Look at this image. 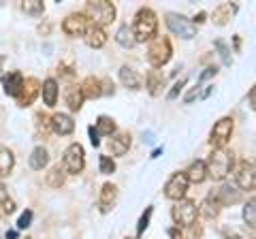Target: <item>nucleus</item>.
<instances>
[{
    "mask_svg": "<svg viewBox=\"0 0 256 239\" xmlns=\"http://www.w3.org/2000/svg\"><path fill=\"white\" fill-rule=\"evenodd\" d=\"M84 13L92 26L105 28L116 20V4L111 0H90V2H86Z\"/></svg>",
    "mask_w": 256,
    "mask_h": 239,
    "instance_id": "7ed1b4c3",
    "label": "nucleus"
},
{
    "mask_svg": "<svg viewBox=\"0 0 256 239\" xmlns=\"http://www.w3.org/2000/svg\"><path fill=\"white\" fill-rule=\"evenodd\" d=\"M84 41L88 47H92V50H100L102 45L107 43V32H105V28H100V26H90L88 28V32L84 36Z\"/></svg>",
    "mask_w": 256,
    "mask_h": 239,
    "instance_id": "aec40b11",
    "label": "nucleus"
},
{
    "mask_svg": "<svg viewBox=\"0 0 256 239\" xmlns=\"http://www.w3.org/2000/svg\"><path fill=\"white\" fill-rule=\"evenodd\" d=\"M41 94H43V102L47 107H56L58 102V82L56 79H45L43 82V88H41Z\"/></svg>",
    "mask_w": 256,
    "mask_h": 239,
    "instance_id": "bb28decb",
    "label": "nucleus"
},
{
    "mask_svg": "<svg viewBox=\"0 0 256 239\" xmlns=\"http://www.w3.org/2000/svg\"><path fill=\"white\" fill-rule=\"evenodd\" d=\"M198 216V205L192 198H182L171 207V218L178 224V228H190L196 222Z\"/></svg>",
    "mask_w": 256,
    "mask_h": 239,
    "instance_id": "39448f33",
    "label": "nucleus"
},
{
    "mask_svg": "<svg viewBox=\"0 0 256 239\" xmlns=\"http://www.w3.org/2000/svg\"><path fill=\"white\" fill-rule=\"evenodd\" d=\"M164 75L160 73L158 68H152L148 77H146V88H148V92L152 94V96H158L160 92H162V88H164Z\"/></svg>",
    "mask_w": 256,
    "mask_h": 239,
    "instance_id": "393cba45",
    "label": "nucleus"
},
{
    "mask_svg": "<svg viewBox=\"0 0 256 239\" xmlns=\"http://www.w3.org/2000/svg\"><path fill=\"white\" fill-rule=\"evenodd\" d=\"M118 198H120L118 186L111 184V182H105V184L100 186V192H98V210H100V214H109L118 205Z\"/></svg>",
    "mask_w": 256,
    "mask_h": 239,
    "instance_id": "f8f14e48",
    "label": "nucleus"
},
{
    "mask_svg": "<svg viewBox=\"0 0 256 239\" xmlns=\"http://www.w3.org/2000/svg\"><path fill=\"white\" fill-rule=\"evenodd\" d=\"M84 100H86V96H84L82 86L73 84L66 90V105H68V109L70 111H79V109H82V105H84Z\"/></svg>",
    "mask_w": 256,
    "mask_h": 239,
    "instance_id": "c85d7f7f",
    "label": "nucleus"
},
{
    "mask_svg": "<svg viewBox=\"0 0 256 239\" xmlns=\"http://www.w3.org/2000/svg\"><path fill=\"white\" fill-rule=\"evenodd\" d=\"M36 128L43 130V134H47L52 130V118H47L45 114H36Z\"/></svg>",
    "mask_w": 256,
    "mask_h": 239,
    "instance_id": "4c0bfd02",
    "label": "nucleus"
},
{
    "mask_svg": "<svg viewBox=\"0 0 256 239\" xmlns=\"http://www.w3.org/2000/svg\"><path fill=\"white\" fill-rule=\"evenodd\" d=\"M22 11L38 18V15H43V11H45V2H43V0H24V2H22Z\"/></svg>",
    "mask_w": 256,
    "mask_h": 239,
    "instance_id": "473e14b6",
    "label": "nucleus"
},
{
    "mask_svg": "<svg viewBox=\"0 0 256 239\" xmlns=\"http://www.w3.org/2000/svg\"><path fill=\"white\" fill-rule=\"evenodd\" d=\"M116 43L124 50H130V47L137 45V38H134V32H132V26H120L118 32H116Z\"/></svg>",
    "mask_w": 256,
    "mask_h": 239,
    "instance_id": "cd10ccee",
    "label": "nucleus"
},
{
    "mask_svg": "<svg viewBox=\"0 0 256 239\" xmlns=\"http://www.w3.org/2000/svg\"><path fill=\"white\" fill-rule=\"evenodd\" d=\"M120 82H122L124 88H128V90H141V77L134 68H130L128 64H124L122 68H120Z\"/></svg>",
    "mask_w": 256,
    "mask_h": 239,
    "instance_id": "5701e85b",
    "label": "nucleus"
},
{
    "mask_svg": "<svg viewBox=\"0 0 256 239\" xmlns=\"http://www.w3.org/2000/svg\"><path fill=\"white\" fill-rule=\"evenodd\" d=\"M205 18H207V13H203V11H201V13H198L196 18H194V22H196V24H203V22H205Z\"/></svg>",
    "mask_w": 256,
    "mask_h": 239,
    "instance_id": "de8ad7c7",
    "label": "nucleus"
},
{
    "mask_svg": "<svg viewBox=\"0 0 256 239\" xmlns=\"http://www.w3.org/2000/svg\"><path fill=\"white\" fill-rule=\"evenodd\" d=\"M62 164H64V169H66V173H70V175H77V173L84 171V166H86V152H84L82 143H70V146L64 150Z\"/></svg>",
    "mask_w": 256,
    "mask_h": 239,
    "instance_id": "1a4fd4ad",
    "label": "nucleus"
},
{
    "mask_svg": "<svg viewBox=\"0 0 256 239\" xmlns=\"http://www.w3.org/2000/svg\"><path fill=\"white\" fill-rule=\"evenodd\" d=\"M88 132H90V143L94 148H98L100 146V134H98V130L94 128V126H90V128H88Z\"/></svg>",
    "mask_w": 256,
    "mask_h": 239,
    "instance_id": "37998d69",
    "label": "nucleus"
},
{
    "mask_svg": "<svg viewBox=\"0 0 256 239\" xmlns=\"http://www.w3.org/2000/svg\"><path fill=\"white\" fill-rule=\"evenodd\" d=\"M132 32L137 43H146V41H154L158 36V18L156 13L143 6V9L137 11L134 15V22H132Z\"/></svg>",
    "mask_w": 256,
    "mask_h": 239,
    "instance_id": "f03ea898",
    "label": "nucleus"
},
{
    "mask_svg": "<svg viewBox=\"0 0 256 239\" xmlns=\"http://www.w3.org/2000/svg\"><path fill=\"white\" fill-rule=\"evenodd\" d=\"M164 22H166V28H169L175 36L186 38V41H190V38L196 36V24L192 20H188L186 15H182V13H166Z\"/></svg>",
    "mask_w": 256,
    "mask_h": 239,
    "instance_id": "423d86ee",
    "label": "nucleus"
},
{
    "mask_svg": "<svg viewBox=\"0 0 256 239\" xmlns=\"http://www.w3.org/2000/svg\"><path fill=\"white\" fill-rule=\"evenodd\" d=\"M6 239H18V230H6Z\"/></svg>",
    "mask_w": 256,
    "mask_h": 239,
    "instance_id": "09e8293b",
    "label": "nucleus"
},
{
    "mask_svg": "<svg viewBox=\"0 0 256 239\" xmlns=\"http://www.w3.org/2000/svg\"><path fill=\"white\" fill-rule=\"evenodd\" d=\"M186 178H188L190 184H203V182L210 178V173H207V162L205 160L190 162V166L186 169Z\"/></svg>",
    "mask_w": 256,
    "mask_h": 239,
    "instance_id": "6ab92c4d",
    "label": "nucleus"
},
{
    "mask_svg": "<svg viewBox=\"0 0 256 239\" xmlns=\"http://www.w3.org/2000/svg\"><path fill=\"white\" fill-rule=\"evenodd\" d=\"M220 210H222V205H220L218 198H216V194H210L201 205H198V214H201L205 220H216L220 216Z\"/></svg>",
    "mask_w": 256,
    "mask_h": 239,
    "instance_id": "412c9836",
    "label": "nucleus"
},
{
    "mask_svg": "<svg viewBox=\"0 0 256 239\" xmlns=\"http://www.w3.org/2000/svg\"><path fill=\"white\" fill-rule=\"evenodd\" d=\"M216 198L220 201L222 207L224 205H235V203L242 201V190H239L237 186H233V184H224L218 192H216Z\"/></svg>",
    "mask_w": 256,
    "mask_h": 239,
    "instance_id": "a211bd4d",
    "label": "nucleus"
},
{
    "mask_svg": "<svg viewBox=\"0 0 256 239\" xmlns=\"http://www.w3.org/2000/svg\"><path fill=\"white\" fill-rule=\"evenodd\" d=\"M90 26L92 24L86 18V13H70L62 22V30L66 36H86Z\"/></svg>",
    "mask_w": 256,
    "mask_h": 239,
    "instance_id": "9b49d317",
    "label": "nucleus"
},
{
    "mask_svg": "<svg viewBox=\"0 0 256 239\" xmlns=\"http://www.w3.org/2000/svg\"><path fill=\"white\" fill-rule=\"evenodd\" d=\"M102 94H111V96L116 94V86L111 79H102Z\"/></svg>",
    "mask_w": 256,
    "mask_h": 239,
    "instance_id": "c03bdc74",
    "label": "nucleus"
},
{
    "mask_svg": "<svg viewBox=\"0 0 256 239\" xmlns=\"http://www.w3.org/2000/svg\"><path fill=\"white\" fill-rule=\"evenodd\" d=\"M41 84H38V79H34V77H28L26 79V84H24V88H22V92H20V96L15 98L18 100V107H30L32 102L36 100V96L41 94Z\"/></svg>",
    "mask_w": 256,
    "mask_h": 239,
    "instance_id": "ddd939ff",
    "label": "nucleus"
},
{
    "mask_svg": "<svg viewBox=\"0 0 256 239\" xmlns=\"http://www.w3.org/2000/svg\"><path fill=\"white\" fill-rule=\"evenodd\" d=\"M250 102H252V109H256V86L252 88V92H250Z\"/></svg>",
    "mask_w": 256,
    "mask_h": 239,
    "instance_id": "49530a36",
    "label": "nucleus"
},
{
    "mask_svg": "<svg viewBox=\"0 0 256 239\" xmlns=\"http://www.w3.org/2000/svg\"><path fill=\"white\" fill-rule=\"evenodd\" d=\"M24 84H26V77H24L20 70H11L9 75L2 77V88H4V94H9V96L18 98Z\"/></svg>",
    "mask_w": 256,
    "mask_h": 239,
    "instance_id": "4468645a",
    "label": "nucleus"
},
{
    "mask_svg": "<svg viewBox=\"0 0 256 239\" xmlns=\"http://www.w3.org/2000/svg\"><path fill=\"white\" fill-rule=\"evenodd\" d=\"M98 169H100L102 175H111V173L116 171V160L111 156L102 154V156H98Z\"/></svg>",
    "mask_w": 256,
    "mask_h": 239,
    "instance_id": "c9c22d12",
    "label": "nucleus"
},
{
    "mask_svg": "<svg viewBox=\"0 0 256 239\" xmlns=\"http://www.w3.org/2000/svg\"><path fill=\"white\" fill-rule=\"evenodd\" d=\"M130 143H132L130 134L118 130L114 137L109 139V150H111V154H114V156H124L128 150H130Z\"/></svg>",
    "mask_w": 256,
    "mask_h": 239,
    "instance_id": "f3484780",
    "label": "nucleus"
},
{
    "mask_svg": "<svg viewBox=\"0 0 256 239\" xmlns=\"http://www.w3.org/2000/svg\"><path fill=\"white\" fill-rule=\"evenodd\" d=\"M52 130L56 134H60V137H66V134H70L75 130L73 118H70L68 114H54L52 116Z\"/></svg>",
    "mask_w": 256,
    "mask_h": 239,
    "instance_id": "dca6fc26",
    "label": "nucleus"
},
{
    "mask_svg": "<svg viewBox=\"0 0 256 239\" xmlns=\"http://www.w3.org/2000/svg\"><path fill=\"white\" fill-rule=\"evenodd\" d=\"M30 222H32V212L30 210H26L20 216V220H18V230H26L28 226H30Z\"/></svg>",
    "mask_w": 256,
    "mask_h": 239,
    "instance_id": "a19ab883",
    "label": "nucleus"
},
{
    "mask_svg": "<svg viewBox=\"0 0 256 239\" xmlns=\"http://www.w3.org/2000/svg\"><path fill=\"white\" fill-rule=\"evenodd\" d=\"M233 128H235L233 118H220L210 132V146L214 150L226 148V143L230 141V137H233Z\"/></svg>",
    "mask_w": 256,
    "mask_h": 239,
    "instance_id": "6e6552de",
    "label": "nucleus"
},
{
    "mask_svg": "<svg viewBox=\"0 0 256 239\" xmlns=\"http://www.w3.org/2000/svg\"><path fill=\"white\" fill-rule=\"evenodd\" d=\"M0 210H2L4 214H13L15 212V201L9 196V190H6V186L0 182Z\"/></svg>",
    "mask_w": 256,
    "mask_h": 239,
    "instance_id": "72a5a7b5",
    "label": "nucleus"
},
{
    "mask_svg": "<svg viewBox=\"0 0 256 239\" xmlns=\"http://www.w3.org/2000/svg\"><path fill=\"white\" fill-rule=\"evenodd\" d=\"M152 214H154V207H146V212L141 214L139 224H137V237H141L143 233H146V228L150 226V218H152Z\"/></svg>",
    "mask_w": 256,
    "mask_h": 239,
    "instance_id": "e433bc0d",
    "label": "nucleus"
},
{
    "mask_svg": "<svg viewBox=\"0 0 256 239\" xmlns=\"http://www.w3.org/2000/svg\"><path fill=\"white\" fill-rule=\"evenodd\" d=\"M237 13V4L235 2H222L214 9L212 13V22L216 26H226V24L233 20V15Z\"/></svg>",
    "mask_w": 256,
    "mask_h": 239,
    "instance_id": "2eb2a0df",
    "label": "nucleus"
},
{
    "mask_svg": "<svg viewBox=\"0 0 256 239\" xmlns=\"http://www.w3.org/2000/svg\"><path fill=\"white\" fill-rule=\"evenodd\" d=\"M82 90H84V96L86 98H90V100H94V98H98V96H102V79H98V77H86L82 84Z\"/></svg>",
    "mask_w": 256,
    "mask_h": 239,
    "instance_id": "b1692460",
    "label": "nucleus"
},
{
    "mask_svg": "<svg viewBox=\"0 0 256 239\" xmlns=\"http://www.w3.org/2000/svg\"><path fill=\"white\" fill-rule=\"evenodd\" d=\"M96 130H98L100 137H114V134L118 132L116 130V122H114V118H109V116H98V120H96V126H94Z\"/></svg>",
    "mask_w": 256,
    "mask_h": 239,
    "instance_id": "7c9ffc66",
    "label": "nucleus"
},
{
    "mask_svg": "<svg viewBox=\"0 0 256 239\" xmlns=\"http://www.w3.org/2000/svg\"><path fill=\"white\" fill-rule=\"evenodd\" d=\"M194 98H201V86H192L190 92L184 96V102H192Z\"/></svg>",
    "mask_w": 256,
    "mask_h": 239,
    "instance_id": "79ce46f5",
    "label": "nucleus"
},
{
    "mask_svg": "<svg viewBox=\"0 0 256 239\" xmlns=\"http://www.w3.org/2000/svg\"><path fill=\"white\" fill-rule=\"evenodd\" d=\"M214 47L218 50L220 54V58H222V64L224 66H230L233 64V56H230V47L222 41V38H218V41H214Z\"/></svg>",
    "mask_w": 256,
    "mask_h": 239,
    "instance_id": "f704fd0d",
    "label": "nucleus"
},
{
    "mask_svg": "<svg viewBox=\"0 0 256 239\" xmlns=\"http://www.w3.org/2000/svg\"><path fill=\"white\" fill-rule=\"evenodd\" d=\"M216 75H218V66H207V68L203 70V73L198 75L196 86H201V88H203V84L207 82V79H212V77H216Z\"/></svg>",
    "mask_w": 256,
    "mask_h": 239,
    "instance_id": "58836bf2",
    "label": "nucleus"
},
{
    "mask_svg": "<svg viewBox=\"0 0 256 239\" xmlns=\"http://www.w3.org/2000/svg\"><path fill=\"white\" fill-rule=\"evenodd\" d=\"M2 64H4V56H0V70H2Z\"/></svg>",
    "mask_w": 256,
    "mask_h": 239,
    "instance_id": "8fccbe9b",
    "label": "nucleus"
},
{
    "mask_svg": "<svg viewBox=\"0 0 256 239\" xmlns=\"http://www.w3.org/2000/svg\"><path fill=\"white\" fill-rule=\"evenodd\" d=\"M66 169H64V164H54L50 171L45 173V184L50 186V188H62L64 186V182H66Z\"/></svg>",
    "mask_w": 256,
    "mask_h": 239,
    "instance_id": "4be33fe9",
    "label": "nucleus"
},
{
    "mask_svg": "<svg viewBox=\"0 0 256 239\" xmlns=\"http://www.w3.org/2000/svg\"><path fill=\"white\" fill-rule=\"evenodd\" d=\"M169 235H171V239H184V237H182V233H180V228H178V226H175V228H171V230H169Z\"/></svg>",
    "mask_w": 256,
    "mask_h": 239,
    "instance_id": "a18cd8bd",
    "label": "nucleus"
},
{
    "mask_svg": "<svg viewBox=\"0 0 256 239\" xmlns=\"http://www.w3.org/2000/svg\"><path fill=\"white\" fill-rule=\"evenodd\" d=\"M15 164V156L6 146H0V178H6L13 171Z\"/></svg>",
    "mask_w": 256,
    "mask_h": 239,
    "instance_id": "c756f323",
    "label": "nucleus"
},
{
    "mask_svg": "<svg viewBox=\"0 0 256 239\" xmlns=\"http://www.w3.org/2000/svg\"><path fill=\"white\" fill-rule=\"evenodd\" d=\"M28 162H30V169L43 171L45 166H47V162H50V154H47V150H45L43 146H36V148L30 152Z\"/></svg>",
    "mask_w": 256,
    "mask_h": 239,
    "instance_id": "a878e982",
    "label": "nucleus"
},
{
    "mask_svg": "<svg viewBox=\"0 0 256 239\" xmlns=\"http://www.w3.org/2000/svg\"><path fill=\"white\" fill-rule=\"evenodd\" d=\"M242 216H244V222H246L248 226H250V228H256V196L248 198V201L244 203Z\"/></svg>",
    "mask_w": 256,
    "mask_h": 239,
    "instance_id": "2f4dec72",
    "label": "nucleus"
},
{
    "mask_svg": "<svg viewBox=\"0 0 256 239\" xmlns=\"http://www.w3.org/2000/svg\"><path fill=\"white\" fill-rule=\"evenodd\" d=\"M126 239H130V237H126Z\"/></svg>",
    "mask_w": 256,
    "mask_h": 239,
    "instance_id": "3c124183",
    "label": "nucleus"
},
{
    "mask_svg": "<svg viewBox=\"0 0 256 239\" xmlns=\"http://www.w3.org/2000/svg\"><path fill=\"white\" fill-rule=\"evenodd\" d=\"M186 84H188V79H186V77L180 79V82L175 84V86L171 88V90H169V94H166V98H169V100H175V98L180 96V92L184 90V86H186Z\"/></svg>",
    "mask_w": 256,
    "mask_h": 239,
    "instance_id": "ea45409f",
    "label": "nucleus"
},
{
    "mask_svg": "<svg viewBox=\"0 0 256 239\" xmlns=\"http://www.w3.org/2000/svg\"><path fill=\"white\" fill-rule=\"evenodd\" d=\"M235 171V154L233 150L222 148V150H214L207 158V173L214 182H224L230 173Z\"/></svg>",
    "mask_w": 256,
    "mask_h": 239,
    "instance_id": "f257e3e1",
    "label": "nucleus"
},
{
    "mask_svg": "<svg viewBox=\"0 0 256 239\" xmlns=\"http://www.w3.org/2000/svg\"><path fill=\"white\" fill-rule=\"evenodd\" d=\"M171 58H173V47L166 36H156L154 41H150L148 62L152 64V68H162L164 64H169Z\"/></svg>",
    "mask_w": 256,
    "mask_h": 239,
    "instance_id": "20e7f679",
    "label": "nucleus"
},
{
    "mask_svg": "<svg viewBox=\"0 0 256 239\" xmlns=\"http://www.w3.org/2000/svg\"><path fill=\"white\" fill-rule=\"evenodd\" d=\"M235 186L239 190H256V160H239L235 164Z\"/></svg>",
    "mask_w": 256,
    "mask_h": 239,
    "instance_id": "0eeeda50",
    "label": "nucleus"
},
{
    "mask_svg": "<svg viewBox=\"0 0 256 239\" xmlns=\"http://www.w3.org/2000/svg\"><path fill=\"white\" fill-rule=\"evenodd\" d=\"M188 186H190V182L186 178V171L173 173L171 178L166 180V184H164V196L178 203V201H182V198H186Z\"/></svg>",
    "mask_w": 256,
    "mask_h": 239,
    "instance_id": "9d476101",
    "label": "nucleus"
}]
</instances>
